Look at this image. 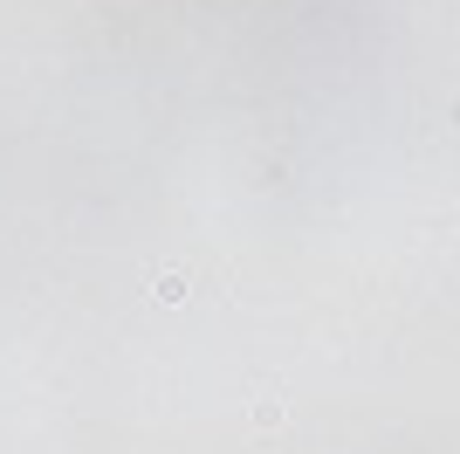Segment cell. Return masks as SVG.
Returning <instances> with one entry per match:
<instances>
[{
  "label": "cell",
  "instance_id": "6da1fadb",
  "mask_svg": "<svg viewBox=\"0 0 460 454\" xmlns=\"http://www.w3.org/2000/svg\"><path fill=\"white\" fill-rule=\"evenodd\" d=\"M152 296H158V303H186V268H165V275H152Z\"/></svg>",
  "mask_w": 460,
  "mask_h": 454
}]
</instances>
